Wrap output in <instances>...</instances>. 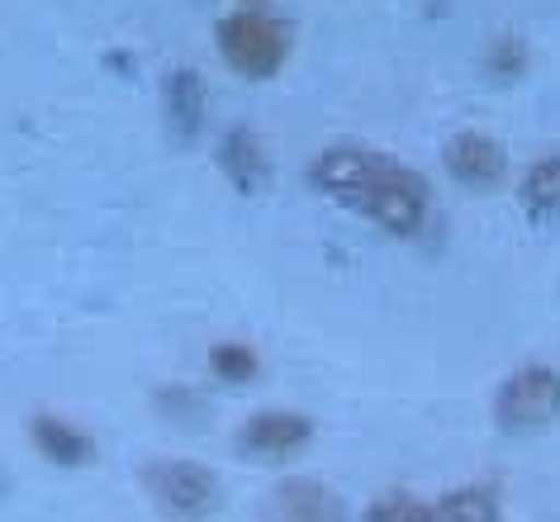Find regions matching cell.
Segmentation results:
<instances>
[{
	"mask_svg": "<svg viewBox=\"0 0 560 522\" xmlns=\"http://www.w3.org/2000/svg\"><path fill=\"white\" fill-rule=\"evenodd\" d=\"M310 186L389 237H418L432 214L428 176L371 143H328L310 162Z\"/></svg>",
	"mask_w": 560,
	"mask_h": 522,
	"instance_id": "obj_1",
	"label": "cell"
},
{
	"mask_svg": "<svg viewBox=\"0 0 560 522\" xmlns=\"http://www.w3.org/2000/svg\"><path fill=\"white\" fill-rule=\"evenodd\" d=\"M290 44H295V38H290V24L266 15V10L243 5V10H233V15L219 20L223 62H229L237 77H247V81H271L280 67H285Z\"/></svg>",
	"mask_w": 560,
	"mask_h": 522,
	"instance_id": "obj_2",
	"label": "cell"
},
{
	"mask_svg": "<svg viewBox=\"0 0 560 522\" xmlns=\"http://www.w3.org/2000/svg\"><path fill=\"white\" fill-rule=\"evenodd\" d=\"M560 418V371L556 366H517L494 390V428L503 437H537Z\"/></svg>",
	"mask_w": 560,
	"mask_h": 522,
	"instance_id": "obj_3",
	"label": "cell"
},
{
	"mask_svg": "<svg viewBox=\"0 0 560 522\" xmlns=\"http://www.w3.org/2000/svg\"><path fill=\"white\" fill-rule=\"evenodd\" d=\"M138 479H143L148 499L176 522H200L223 503L219 475L200 461H148Z\"/></svg>",
	"mask_w": 560,
	"mask_h": 522,
	"instance_id": "obj_4",
	"label": "cell"
},
{
	"mask_svg": "<svg viewBox=\"0 0 560 522\" xmlns=\"http://www.w3.org/2000/svg\"><path fill=\"white\" fill-rule=\"evenodd\" d=\"M310 442H314V418L300 414V408H261V414L243 418V428L233 432V451L257 465H285Z\"/></svg>",
	"mask_w": 560,
	"mask_h": 522,
	"instance_id": "obj_5",
	"label": "cell"
},
{
	"mask_svg": "<svg viewBox=\"0 0 560 522\" xmlns=\"http://www.w3.org/2000/svg\"><path fill=\"white\" fill-rule=\"evenodd\" d=\"M442 162H446V172H452V181H460V186H470V190H489L509 176V152H503L494 134H480V129H460L446 138Z\"/></svg>",
	"mask_w": 560,
	"mask_h": 522,
	"instance_id": "obj_6",
	"label": "cell"
},
{
	"mask_svg": "<svg viewBox=\"0 0 560 522\" xmlns=\"http://www.w3.org/2000/svg\"><path fill=\"white\" fill-rule=\"evenodd\" d=\"M261 522H347V508L324 479L295 475L266 494Z\"/></svg>",
	"mask_w": 560,
	"mask_h": 522,
	"instance_id": "obj_7",
	"label": "cell"
},
{
	"mask_svg": "<svg viewBox=\"0 0 560 522\" xmlns=\"http://www.w3.org/2000/svg\"><path fill=\"white\" fill-rule=\"evenodd\" d=\"M162 109H166V134H172V143L195 148L205 138V124H209L205 77L195 72V67H176V72L162 81Z\"/></svg>",
	"mask_w": 560,
	"mask_h": 522,
	"instance_id": "obj_8",
	"label": "cell"
},
{
	"mask_svg": "<svg viewBox=\"0 0 560 522\" xmlns=\"http://www.w3.org/2000/svg\"><path fill=\"white\" fill-rule=\"evenodd\" d=\"M214 162H219V172L229 176V186L237 195H261L266 186H271V152H266L261 134H252L247 124L223 129L219 148H214Z\"/></svg>",
	"mask_w": 560,
	"mask_h": 522,
	"instance_id": "obj_9",
	"label": "cell"
},
{
	"mask_svg": "<svg viewBox=\"0 0 560 522\" xmlns=\"http://www.w3.org/2000/svg\"><path fill=\"white\" fill-rule=\"evenodd\" d=\"M34 446H38V456H44L48 465H62V471H86V465H95V437L91 432H81L77 422H67L58 414H38L34 418Z\"/></svg>",
	"mask_w": 560,
	"mask_h": 522,
	"instance_id": "obj_10",
	"label": "cell"
},
{
	"mask_svg": "<svg viewBox=\"0 0 560 522\" xmlns=\"http://www.w3.org/2000/svg\"><path fill=\"white\" fill-rule=\"evenodd\" d=\"M517 200H523V209L537 223L560 219V152L527 166L523 181H517Z\"/></svg>",
	"mask_w": 560,
	"mask_h": 522,
	"instance_id": "obj_11",
	"label": "cell"
},
{
	"mask_svg": "<svg viewBox=\"0 0 560 522\" xmlns=\"http://www.w3.org/2000/svg\"><path fill=\"white\" fill-rule=\"evenodd\" d=\"M438 522H503L494 485H460L438 499Z\"/></svg>",
	"mask_w": 560,
	"mask_h": 522,
	"instance_id": "obj_12",
	"label": "cell"
},
{
	"mask_svg": "<svg viewBox=\"0 0 560 522\" xmlns=\"http://www.w3.org/2000/svg\"><path fill=\"white\" fill-rule=\"evenodd\" d=\"M527 44L517 34H494L485 48V72L499 81V86H513V81L527 77Z\"/></svg>",
	"mask_w": 560,
	"mask_h": 522,
	"instance_id": "obj_13",
	"label": "cell"
},
{
	"mask_svg": "<svg viewBox=\"0 0 560 522\" xmlns=\"http://www.w3.org/2000/svg\"><path fill=\"white\" fill-rule=\"evenodd\" d=\"M209 371H214V380H223V385H252L261 371V357L247 343H214Z\"/></svg>",
	"mask_w": 560,
	"mask_h": 522,
	"instance_id": "obj_14",
	"label": "cell"
},
{
	"mask_svg": "<svg viewBox=\"0 0 560 522\" xmlns=\"http://www.w3.org/2000/svg\"><path fill=\"white\" fill-rule=\"evenodd\" d=\"M366 522H438V508L418 503L409 494H385L366 508Z\"/></svg>",
	"mask_w": 560,
	"mask_h": 522,
	"instance_id": "obj_15",
	"label": "cell"
},
{
	"mask_svg": "<svg viewBox=\"0 0 560 522\" xmlns=\"http://www.w3.org/2000/svg\"><path fill=\"white\" fill-rule=\"evenodd\" d=\"M158 414L172 422H195V418H205V399L186 385H166L158 390Z\"/></svg>",
	"mask_w": 560,
	"mask_h": 522,
	"instance_id": "obj_16",
	"label": "cell"
},
{
	"mask_svg": "<svg viewBox=\"0 0 560 522\" xmlns=\"http://www.w3.org/2000/svg\"><path fill=\"white\" fill-rule=\"evenodd\" d=\"M243 5H252V10H261V5H266V0H243Z\"/></svg>",
	"mask_w": 560,
	"mask_h": 522,
	"instance_id": "obj_17",
	"label": "cell"
}]
</instances>
